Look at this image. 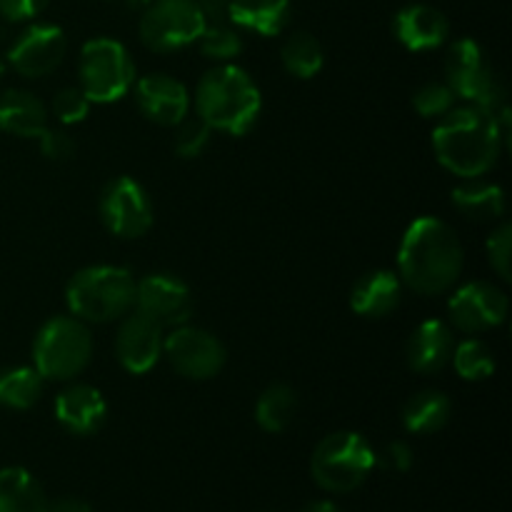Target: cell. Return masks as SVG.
<instances>
[{
    "label": "cell",
    "mask_w": 512,
    "mask_h": 512,
    "mask_svg": "<svg viewBox=\"0 0 512 512\" xmlns=\"http://www.w3.org/2000/svg\"><path fill=\"white\" fill-rule=\"evenodd\" d=\"M450 415H453V403H450L448 395L440 393V390H420L405 403L403 425L408 433L430 435L443 430Z\"/></svg>",
    "instance_id": "24"
},
{
    "label": "cell",
    "mask_w": 512,
    "mask_h": 512,
    "mask_svg": "<svg viewBox=\"0 0 512 512\" xmlns=\"http://www.w3.org/2000/svg\"><path fill=\"white\" fill-rule=\"evenodd\" d=\"M378 455L360 433L340 430L318 443L310 458L313 480L328 493H353L373 473Z\"/></svg>",
    "instance_id": "6"
},
{
    "label": "cell",
    "mask_w": 512,
    "mask_h": 512,
    "mask_svg": "<svg viewBox=\"0 0 512 512\" xmlns=\"http://www.w3.org/2000/svg\"><path fill=\"white\" fill-rule=\"evenodd\" d=\"M98 208L103 225L118 238H140L153 225V203L143 185L128 175L105 183Z\"/></svg>",
    "instance_id": "10"
},
{
    "label": "cell",
    "mask_w": 512,
    "mask_h": 512,
    "mask_svg": "<svg viewBox=\"0 0 512 512\" xmlns=\"http://www.w3.org/2000/svg\"><path fill=\"white\" fill-rule=\"evenodd\" d=\"M45 490L28 470H0V512H45Z\"/></svg>",
    "instance_id": "25"
},
{
    "label": "cell",
    "mask_w": 512,
    "mask_h": 512,
    "mask_svg": "<svg viewBox=\"0 0 512 512\" xmlns=\"http://www.w3.org/2000/svg\"><path fill=\"white\" fill-rule=\"evenodd\" d=\"M93 358L88 323L75 315H55L38 330L33 343V368L45 380H73Z\"/></svg>",
    "instance_id": "5"
},
{
    "label": "cell",
    "mask_w": 512,
    "mask_h": 512,
    "mask_svg": "<svg viewBox=\"0 0 512 512\" xmlns=\"http://www.w3.org/2000/svg\"><path fill=\"white\" fill-rule=\"evenodd\" d=\"M163 355L178 375L188 380H210L223 370L225 345L213 333L193 325H178L165 335Z\"/></svg>",
    "instance_id": "11"
},
{
    "label": "cell",
    "mask_w": 512,
    "mask_h": 512,
    "mask_svg": "<svg viewBox=\"0 0 512 512\" xmlns=\"http://www.w3.org/2000/svg\"><path fill=\"white\" fill-rule=\"evenodd\" d=\"M45 512H93V510H90V505L83 503V500L63 498V500H55V503H48Z\"/></svg>",
    "instance_id": "39"
},
{
    "label": "cell",
    "mask_w": 512,
    "mask_h": 512,
    "mask_svg": "<svg viewBox=\"0 0 512 512\" xmlns=\"http://www.w3.org/2000/svg\"><path fill=\"white\" fill-rule=\"evenodd\" d=\"M135 310L148 315L160 328H178L193 315V293L173 273H150L135 285Z\"/></svg>",
    "instance_id": "12"
},
{
    "label": "cell",
    "mask_w": 512,
    "mask_h": 512,
    "mask_svg": "<svg viewBox=\"0 0 512 512\" xmlns=\"http://www.w3.org/2000/svg\"><path fill=\"white\" fill-rule=\"evenodd\" d=\"M403 300V280L393 270L365 273L350 293V305L363 318H385Z\"/></svg>",
    "instance_id": "20"
},
{
    "label": "cell",
    "mask_w": 512,
    "mask_h": 512,
    "mask_svg": "<svg viewBox=\"0 0 512 512\" xmlns=\"http://www.w3.org/2000/svg\"><path fill=\"white\" fill-rule=\"evenodd\" d=\"M68 38L53 23H35L15 38L8 50V63L23 78H45L65 58Z\"/></svg>",
    "instance_id": "14"
},
{
    "label": "cell",
    "mask_w": 512,
    "mask_h": 512,
    "mask_svg": "<svg viewBox=\"0 0 512 512\" xmlns=\"http://www.w3.org/2000/svg\"><path fill=\"white\" fill-rule=\"evenodd\" d=\"M228 20L253 33L278 35L290 20V0H230Z\"/></svg>",
    "instance_id": "22"
},
{
    "label": "cell",
    "mask_w": 512,
    "mask_h": 512,
    "mask_svg": "<svg viewBox=\"0 0 512 512\" xmlns=\"http://www.w3.org/2000/svg\"><path fill=\"white\" fill-rule=\"evenodd\" d=\"M455 350V335L443 320H425L408 340V363L415 373L435 375L450 363Z\"/></svg>",
    "instance_id": "19"
},
{
    "label": "cell",
    "mask_w": 512,
    "mask_h": 512,
    "mask_svg": "<svg viewBox=\"0 0 512 512\" xmlns=\"http://www.w3.org/2000/svg\"><path fill=\"white\" fill-rule=\"evenodd\" d=\"M78 75L90 103H115L135 85V63L118 40L93 38L80 50Z\"/></svg>",
    "instance_id": "8"
},
{
    "label": "cell",
    "mask_w": 512,
    "mask_h": 512,
    "mask_svg": "<svg viewBox=\"0 0 512 512\" xmlns=\"http://www.w3.org/2000/svg\"><path fill=\"white\" fill-rule=\"evenodd\" d=\"M512 228L508 223L500 225L488 238V258L495 273L503 280H510V260H512Z\"/></svg>",
    "instance_id": "34"
},
{
    "label": "cell",
    "mask_w": 512,
    "mask_h": 512,
    "mask_svg": "<svg viewBox=\"0 0 512 512\" xmlns=\"http://www.w3.org/2000/svg\"><path fill=\"white\" fill-rule=\"evenodd\" d=\"M108 405L103 393L93 385H70L55 398V418L68 433L93 435L103 428Z\"/></svg>",
    "instance_id": "17"
},
{
    "label": "cell",
    "mask_w": 512,
    "mask_h": 512,
    "mask_svg": "<svg viewBox=\"0 0 512 512\" xmlns=\"http://www.w3.org/2000/svg\"><path fill=\"white\" fill-rule=\"evenodd\" d=\"M135 103L140 113L158 125H178L190 113V93L178 78L150 73L135 83Z\"/></svg>",
    "instance_id": "16"
},
{
    "label": "cell",
    "mask_w": 512,
    "mask_h": 512,
    "mask_svg": "<svg viewBox=\"0 0 512 512\" xmlns=\"http://www.w3.org/2000/svg\"><path fill=\"white\" fill-rule=\"evenodd\" d=\"M298 410V395L290 385L275 383L260 393L258 403H255V420L265 433H283L295 418Z\"/></svg>",
    "instance_id": "27"
},
{
    "label": "cell",
    "mask_w": 512,
    "mask_h": 512,
    "mask_svg": "<svg viewBox=\"0 0 512 512\" xmlns=\"http://www.w3.org/2000/svg\"><path fill=\"white\" fill-rule=\"evenodd\" d=\"M3 75H5V63H3V60H0V78H3Z\"/></svg>",
    "instance_id": "41"
},
{
    "label": "cell",
    "mask_w": 512,
    "mask_h": 512,
    "mask_svg": "<svg viewBox=\"0 0 512 512\" xmlns=\"http://www.w3.org/2000/svg\"><path fill=\"white\" fill-rule=\"evenodd\" d=\"M48 3L50 0H0V15L10 23H23L43 13Z\"/></svg>",
    "instance_id": "36"
},
{
    "label": "cell",
    "mask_w": 512,
    "mask_h": 512,
    "mask_svg": "<svg viewBox=\"0 0 512 512\" xmlns=\"http://www.w3.org/2000/svg\"><path fill=\"white\" fill-rule=\"evenodd\" d=\"M40 148H43V155L48 160H55V163H63V160H70L75 153V140L70 138L65 130H50L45 128V133L40 135Z\"/></svg>",
    "instance_id": "35"
},
{
    "label": "cell",
    "mask_w": 512,
    "mask_h": 512,
    "mask_svg": "<svg viewBox=\"0 0 512 512\" xmlns=\"http://www.w3.org/2000/svg\"><path fill=\"white\" fill-rule=\"evenodd\" d=\"M445 75L455 98L465 100L470 105L505 113V88L495 75L493 65L488 63V55L480 48L478 40L460 38L455 40L445 55Z\"/></svg>",
    "instance_id": "7"
},
{
    "label": "cell",
    "mask_w": 512,
    "mask_h": 512,
    "mask_svg": "<svg viewBox=\"0 0 512 512\" xmlns=\"http://www.w3.org/2000/svg\"><path fill=\"white\" fill-rule=\"evenodd\" d=\"M455 93L450 90L448 83H438V80H430L423 83L413 95V105L423 118H443L445 113L455 108Z\"/></svg>",
    "instance_id": "31"
},
{
    "label": "cell",
    "mask_w": 512,
    "mask_h": 512,
    "mask_svg": "<svg viewBox=\"0 0 512 512\" xmlns=\"http://www.w3.org/2000/svg\"><path fill=\"white\" fill-rule=\"evenodd\" d=\"M263 95L243 68L223 63L208 70L195 88V113L210 130L245 135L258 123Z\"/></svg>",
    "instance_id": "3"
},
{
    "label": "cell",
    "mask_w": 512,
    "mask_h": 512,
    "mask_svg": "<svg viewBox=\"0 0 512 512\" xmlns=\"http://www.w3.org/2000/svg\"><path fill=\"white\" fill-rule=\"evenodd\" d=\"M508 115L480 105H455L438 120L433 148L440 165L458 178H480L498 163L508 138Z\"/></svg>",
    "instance_id": "1"
},
{
    "label": "cell",
    "mask_w": 512,
    "mask_h": 512,
    "mask_svg": "<svg viewBox=\"0 0 512 512\" xmlns=\"http://www.w3.org/2000/svg\"><path fill=\"white\" fill-rule=\"evenodd\" d=\"M450 360H453L460 378L473 380V383H478V380H488L490 375L495 373L493 350L478 338H468L460 345H455L453 358Z\"/></svg>",
    "instance_id": "29"
},
{
    "label": "cell",
    "mask_w": 512,
    "mask_h": 512,
    "mask_svg": "<svg viewBox=\"0 0 512 512\" xmlns=\"http://www.w3.org/2000/svg\"><path fill=\"white\" fill-rule=\"evenodd\" d=\"M393 33L408 50H433L448 40L450 23L443 10L413 3L398 10L393 20Z\"/></svg>",
    "instance_id": "18"
},
{
    "label": "cell",
    "mask_w": 512,
    "mask_h": 512,
    "mask_svg": "<svg viewBox=\"0 0 512 512\" xmlns=\"http://www.w3.org/2000/svg\"><path fill=\"white\" fill-rule=\"evenodd\" d=\"M88 110H90V100L80 88H63L53 98V115L63 125L80 123V120H85Z\"/></svg>",
    "instance_id": "33"
},
{
    "label": "cell",
    "mask_w": 512,
    "mask_h": 512,
    "mask_svg": "<svg viewBox=\"0 0 512 512\" xmlns=\"http://www.w3.org/2000/svg\"><path fill=\"white\" fill-rule=\"evenodd\" d=\"M48 128L43 100L28 90H5L0 95V130L15 138H40Z\"/></svg>",
    "instance_id": "21"
},
{
    "label": "cell",
    "mask_w": 512,
    "mask_h": 512,
    "mask_svg": "<svg viewBox=\"0 0 512 512\" xmlns=\"http://www.w3.org/2000/svg\"><path fill=\"white\" fill-rule=\"evenodd\" d=\"M45 378L35 368L15 365L0 370V405L10 410H28L40 400Z\"/></svg>",
    "instance_id": "26"
},
{
    "label": "cell",
    "mask_w": 512,
    "mask_h": 512,
    "mask_svg": "<svg viewBox=\"0 0 512 512\" xmlns=\"http://www.w3.org/2000/svg\"><path fill=\"white\" fill-rule=\"evenodd\" d=\"M175 128H178V133H175V153L185 160L200 158L208 148L213 130L200 118H183Z\"/></svg>",
    "instance_id": "32"
},
{
    "label": "cell",
    "mask_w": 512,
    "mask_h": 512,
    "mask_svg": "<svg viewBox=\"0 0 512 512\" xmlns=\"http://www.w3.org/2000/svg\"><path fill=\"white\" fill-rule=\"evenodd\" d=\"M300 512H343V510H340L338 505L330 503V500H315V503L305 505Z\"/></svg>",
    "instance_id": "40"
},
{
    "label": "cell",
    "mask_w": 512,
    "mask_h": 512,
    "mask_svg": "<svg viewBox=\"0 0 512 512\" xmlns=\"http://www.w3.org/2000/svg\"><path fill=\"white\" fill-rule=\"evenodd\" d=\"M463 245L445 220L418 218L398 248V278L418 295H443L463 273Z\"/></svg>",
    "instance_id": "2"
},
{
    "label": "cell",
    "mask_w": 512,
    "mask_h": 512,
    "mask_svg": "<svg viewBox=\"0 0 512 512\" xmlns=\"http://www.w3.org/2000/svg\"><path fill=\"white\" fill-rule=\"evenodd\" d=\"M448 310L453 328H458L460 333L478 335L505 323V318H508V295L498 285L488 283V280H473V283L455 290Z\"/></svg>",
    "instance_id": "13"
},
{
    "label": "cell",
    "mask_w": 512,
    "mask_h": 512,
    "mask_svg": "<svg viewBox=\"0 0 512 512\" xmlns=\"http://www.w3.org/2000/svg\"><path fill=\"white\" fill-rule=\"evenodd\" d=\"M198 48L205 58L218 60V63H230L243 53V38L238 30L228 23H210L205 25L203 33L198 35Z\"/></svg>",
    "instance_id": "30"
},
{
    "label": "cell",
    "mask_w": 512,
    "mask_h": 512,
    "mask_svg": "<svg viewBox=\"0 0 512 512\" xmlns=\"http://www.w3.org/2000/svg\"><path fill=\"white\" fill-rule=\"evenodd\" d=\"M135 285L138 280L120 265H90L73 275L65 303L83 323H113L135 308Z\"/></svg>",
    "instance_id": "4"
},
{
    "label": "cell",
    "mask_w": 512,
    "mask_h": 512,
    "mask_svg": "<svg viewBox=\"0 0 512 512\" xmlns=\"http://www.w3.org/2000/svg\"><path fill=\"white\" fill-rule=\"evenodd\" d=\"M135 3H145V0H135Z\"/></svg>",
    "instance_id": "42"
},
{
    "label": "cell",
    "mask_w": 512,
    "mask_h": 512,
    "mask_svg": "<svg viewBox=\"0 0 512 512\" xmlns=\"http://www.w3.org/2000/svg\"><path fill=\"white\" fill-rule=\"evenodd\" d=\"M163 343V328L140 310H133L125 315L115 335V358L130 375H145L163 358Z\"/></svg>",
    "instance_id": "15"
},
{
    "label": "cell",
    "mask_w": 512,
    "mask_h": 512,
    "mask_svg": "<svg viewBox=\"0 0 512 512\" xmlns=\"http://www.w3.org/2000/svg\"><path fill=\"white\" fill-rule=\"evenodd\" d=\"M283 58L285 70L290 75L300 80H310L323 70L325 63V53H323V45L315 35L310 33H293L283 45Z\"/></svg>",
    "instance_id": "28"
},
{
    "label": "cell",
    "mask_w": 512,
    "mask_h": 512,
    "mask_svg": "<svg viewBox=\"0 0 512 512\" xmlns=\"http://www.w3.org/2000/svg\"><path fill=\"white\" fill-rule=\"evenodd\" d=\"M413 460V448H410L408 443H403V440H395V443H390L388 448H385L383 465L385 468L395 470V473H408V470L413 468Z\"/></svg>",
    "instance_id": "37"
},
{
    "label": "cell",
    "mask_w": 512,
    "mask_h": 512,
    "mask_svg": "<svg viewBox=\"0 0 512 512\" xmlns=\"http://www.w3.org/2000/svg\"><path fill=\"white\" fill-rule=\"evenodd\" d=\"M203 15L205 25L210 23H228V3L230 0H195Z\"/></svg>",
    "instance_id": "38"
},
{
    "label": "cell",
    "mask_w": 512,
    "mask_h": 512,
    "mask_svg": "<svg viewBox=\"0 0 512 512\" xmlns=\"http://www.w3.org/2000/svg\"><path fill=\"white\" fill-rule=\"evenodd\" d=\"M205 20L195 0H153L140 18V40L155 53H173L195 43Z\"/></svg>",
    "instance_id": "9"
},
{
    "label": "cell",
    "mask_w": 512,
    "mask_h": 512,
    "mask_svg": "<svg viewBox=\"0 0 512 512\" xmlns=\"http://www.w3.org/2000/svg\"><path fill=\"white\" fill-rule=\"evenodd\" d=\"M453 205L458 213L475 223H493L505 213V193L500 185L470 178L453 190Z\"/></svg>",
    "instance_id": "23"
}]
</instances>
